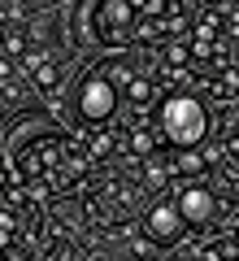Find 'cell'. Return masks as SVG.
Segmentation results:
<instances>
[{"label":"cell","mask_w":239,"mask_h":261,"mask_svg":"<svg viewBox=\"0 0 239 261\" xmlns=\"http://www.w3.org/2000/svg\"><path fill=\"white\" fill-rule=\"evenodd\" d=\"M92 148H87L83 135H70V130H44V135H31L18 152H13V174L26 187H39L44 196L52 192H74L92 174Z\"/></svg>","instance_id":"cell-1"},{"label":"cell","mask_w":239,"mask_h":261,"mask_svg":"<svg viewBox=\"0 0 239 261\" xmlns=\"http://www.w3.org/2000/svg\"><path fill=\"white\" fill-rule=\"evenodd\" d=\"M44 192L26 187L18 174L0 192V261H44Z\"/></svg>","instance_id":"cell-2"},{"label":"cell","mask_w":239,"mask_h":261,"mask_svg":"<svg viewBox=\"0 0 239 261\" xmlns=\"http://www.w3.org/2000/svg\"><path fill=\"white\" fill-rule=\"evenodd\" d=\"M156 130L174 148H196L209 135V109L196 96H166L156 105Z\"/></svg>","instance_id":"cell-3"},{"label":"cell","mask_w":239,"mask_h":261,"mask_svg":"<svg viewBox=\"0 0 239 261\" xmlns=\"http://www.w3.org/2000/svg\"><path fill=\"white\" fill-rule=\"evenodd\" d=\"M113 109H118V83L104 74V65H96V70H87V74L78 79V92H74V113H78V122H83V126L100 130L104 122H113Z\"/></svg>","instance_id":"cell-4"},{"label":"cell","mask_w":239,"mask_h":261,"mask_svg":"<svg viewBox=\"0 0 239 261\" xmlns=\"http://www.w3.org/2000/svg\"><path fill=\"white\" fill-rule=\"evenodd\" d=\"M92 27H96V39H100V44L122 48V44H135L139 13H135V5H126V0H109V5H100V9L92 13Z\"/></svg>","instance_id":"cell-5"},{"label":"cell","mask_w":239,"mask_h":261,"mask_svg":"<svg viewBox=\"0 0 239 261\" xmlns=\"http://www.w3.org/2000/svg\"><path fill=\"white\" fill-rule=\"evenodd\" d=\"M174 205H178V214H183V222H187V226H213V222L222 218V209H230L226 200H222L213 187H204V183L183 187Z\"/></svg>","instance_id":"cell-6"},{"label":"cell","mask_w":239,"mask_h":261,"mask_svg":"<svg viewBox=\"0 0 239 261\" xmlns=\"http://www.w3.org/2000/svg\"><path fill=\"white\" fill-rule=\"evenodd\" d=\"M144 235L166 240V244H178L187 235V222H183V214H178L174 200H156V205L144 214Z\"/></svg>","instance_id":"cell-7"},{"label":"cell","mask_w":239,"mask_h":261,"mask_svg":"<svg viewBox=\"0 0 239 261\" xmlns=\"http://www.w3.org/2000/svg\"><path fill=\"white\" fill-rule=\"evenodd\" d=\"M22 70L31 74V83H35L39 92H57V87H61V79H65L61 61H57L52 53H44V48H35V53L22 61Z\"/></svg>","instance_id":"cell-8"},{"label":"cell","mask_w":239,"mask_h":261,"mask_svg":"<svg viewBox=\"0 0 239 261\" xmlns=\"http://www.w3.org/2000/svg\"><path fill=\"white\" fill-rule=\"evenodd\" d=\"M196 261H239V231L213 235L209 244H200L196 248Z\"/></svg>","instance_id":"cell-9"},{"label":"cell","mask_w":239,"mask_h":261,"mask_svg":"<svg viewBox=\"0 0 239 261\" xmlns=\"http://www.w3.org/2000/svg\"><path fill=\"white\" fill-rule=\"evenodd\" d=\"M0 53H5V61H9V57H31V31L9 27L5 39H0Z\"/></svg>","instance_id":"cell-10"},{"label":"cell","mask_w":239,"mask_h":261,"mask_svg":"<svg viewBox=\"0 0 239 261\" xmlns=\"http://www.w3.org/2000/svg\"><path fill=\"white\" fill-rule=\"evenodd\" d=\"M222 152L239 166V105H230L226 113V130H222Z\"/></svg>","instance_id":"cell-11"},{"label":"cell","mask_w":239,"mask_h":261,"mask_svg":"<svg viewBox=\"0 0 239 261\" xmlns=\"http://www.w3.org/2000/svg\"><path fill=\"white\" fill-rule=\"evenodd\" d=\"M22 105V83L18 79H0V109H18Z\"/></svg>","instance_id":"cell-12"},{"label":"cell","mask_w":239,"mask_h":261,"mask_svg":"<svg viewBox=\"0 0 239 261\" xmlns=\"http://www.w3.org/2000/svg\"><path fill=\"white\" fill-rule=\"evenodd\" d=\"M9 183H13V174H5V170H0V192H5Z\"/></svg>","instance_id":"cell-13"},{"label":"cell","mask_w":239,"mask_h":261,"mask_svg":"<svg viewBox=\"0 0 239 261\" xmlns=\"http://www.w3.org/2000/svg\"><path fill=\"white\" fill-rule=\"evenodd\" d=\"M0 39H5V27H0Z\"/></svg>","instance_id":"cell-14"}]
</instances>
